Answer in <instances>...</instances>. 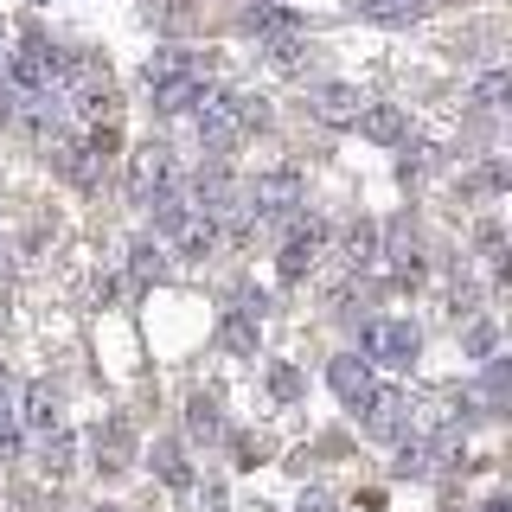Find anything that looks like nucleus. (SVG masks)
<instances>
[{"mask_svg":"<svg viewBox=\"0 0 512 512\" xmlns=\"http://www.w3.org/2000/svg\"><path fill=\"white\" fill-rule=\"evenodd\" d=\"M192 116H199V141H205V148H237V141L263 122V109H256L244 90H205V103L192 109Z\"/></svg>","mask_w":512,"mask_h":512,"instance_id":"f257e3e1","label":"nucleus"},{"mask_svg":"<svg viewBox=\"0 0 512 512\" xmlns=\"http://www.w3.org/2000/svg\"><path fill=\"white\" fill-rule=\"evenodd\" d=\"M301 199H308L301 173L295 167H276V173H263V180L244 192V212H250V224H288V218L301 212Z\"/></svg>","mask_w":512,"mask_h":512,"instance_id":"f03ea898","label":"nucleus"},{"mask_svg":"<svg viewBox=\"0 0 512 512\" xmlns=\"http://www.w3.org/2000/svg\"><path fill=\"white\" fill-rule=\"evenodd\" d=\"M7 77H13L20 96H45V90H58V77H64V52L32 32V39H20V52L7 58Z\"/></svg>","mask_w":512,"mask_h":512,"instance_id":"7ed1b4c3","label":"nucleus"},{"mask_svg":"<svg viewBox=\"0 0 512 512\" xmlns=\"http://www.w3.org/2000/svg\"><path fill=\"white\" fill-rule=\"evenodd\" d=\"M416 327L410 320H372L365 327V359H378V365H391V372H410L416 365Z\"/></svg>","mask_w":512,"mask_h":512,"instance_id":"20e7f679","label":"nucleus"},{"mask_svg":"<svg viewBox=\"0 0 512 512\" xmlns=\"http://www.w3.org/2000/svg\"><path fill=\"white\" fill-rule=\"evenodd\" d=\"M148 90H154V109H160V116H192V109L205 103V77L192 71V64H173V71L148 77Z\"/></svg>","mask_w":512,"mask_h":512,"instance_id":"39448f33","label":"nucleus"},{"mask_svg":"<svg viewBox=\"0 0 512 512\" xmlns=\"http://www.w3.org/2000/svg\"><path fill=\"white\" fill-rule=\"evenodd\" d=\"M327 384H333V397H340L346 410H372L378 397H384L365 359H333V365H327Z\"/></svg>","mask_w":512,"mask_h":512,"instance_id":"423d86ee","label":"nucleus"},{"mask_svg":"<svg viewBox=\"0 0 512 512\" xmlns=\"http://www.w3.org/2000/svg\"><path fill=\"white\" fill-rule=\"evenodd\" d=\"M320 244H327V231H320V224H295V231H288V244H282V282H301L308 276V269L320 263Z\"/></svg>","mask_w":512,"mask_h":512,"instance_id":"0eeeda50","label":"nucleus"},{"mask_svg":"<svg viewBox=\"0 0 512 512\" xmlns=\"http://www.w3.org/2000/svg\"><path fill=\"white\" fill-rule=\"evenodd\" d=\"M173 186V148H160V141H148V148L135 154V199L148 205L154 192Z\"/></svg>","mask_w":512,"mask_h":512,"instance_id":"6e6552de","label":"nucleus"},{"mask_svg":"<svg viewBox=\"0 0 512 512\" xmlns=\"http://www.w3.org/2000/svg\"><path fill=\"white\" fill-rule=\"evenodd\" d=\"M128 461H135V429L122 423V416H109L103 429H96V468H128Z\"/></svg>","mask_w":512,"mask_h":512,"instance_id":"1a4fd4ad","label":"nucleus"},{"mask_svg":"<svg viewBox=\"0 0 512 512\" xmlns=\"http://www.w3.org/2000/svg\"><path fill=\"white\" fill-rule=\"evenodd\" d=\"M359 103H365L359 90H346V84H327V90L314 96V116H320V122H359Z\"/></svg>","mask_w":512,"mask_h":512,"instance_id":"9d476101","label":"nucleus"},{"mask_svg":"<svg viewBox=\"0 0 512 512\" xmlns=\"http://www.w3.org/2000/svg\"><path fill=\"white\" fill-rule=\"evenodd\" d=\"M352 13H359V20L397 26V20H416V13H429V0H352Z\"/></svg>","mask_w":512,"mask_h":512,"instance_id":"9b49d317","label":"nucleus"},{"mask_svg":"<svg viewBox=\"0 0 512 512\" xmlns=\"http://www.w3.org/2000/svg\"><path fill=\"white\" fill-rule=\"evenodd\" d=\"M359 135H372V141H384V148H391V141L410 135V128H404V116H397V109H359Z\"/></svg>","mask_w":512,"mask_h":512,"instance_id":"f8f14e48","label":"nucleus"},{"mask_svg":"<svg viewBox=\"0 0 512 512\" xmlns=\"http://www.w3.org/2000/svg\"><path fill=\"white\" fill-rule=\"evenodd\" d=\"M218 340L231 346V352H256V308L244 301V308H231V320L218 327Z\"/></svg>","mask_w":512,"mask_h":512,"instance_id":"ddd939ff","label":"nucleus"},{"mask_svg":"<svg viewBox=\"0 0 512 512\" xmlns=\"http://www.w3.org/2000/svg\"><path fill=\"white\" fill-rule=\"evenodd\" d=\"M154 468H160V480H167V487H192V468H186V448H180V442H160V448H154Z\"/></svg>","mask_w":512,"mask_h":512,"instance_id":"4468645a","label":"nucleus"},{"mask_svg":"<svg viewBox=\"0 0 512 512\" xmlns=\"http://www.w3.org/2000/svg\"><path fill=\"white\" fill-rule=\"evenodd\" d=\"M45 474H71V429H64V423H52V429H45Z\"/></svg>","mask_w":512,"mask_h":512,"instance_id":"2eb2a0df","label":"nucleus"},{"mask_svg":"<svg viewBox=\"0 0 512 512\" xmlns=\"http://www.w3.org/2000/svg\"><path fill=\"white\" fill-rule=\"evenodd\" d=\"M26 423H32V429H52V423H58V397H52V384H32V391H26Z\"/></svg>","mask_w":512,"mask_h":512,"instance_id":"dca6fc26","label":"nucleus"},{"mask_svg":"<svg viewBox=\"0 0 512 512\" xmlns=\"http://www.w3.org/2000/svg\"><path fill=\"white\" fill-rule=\"evenodd\" d=\"M250 26L256 32H295L301 13H288V7H250Z\"/></svg>","mask_w":512,"mask_h":512,"instance_id":"f3484780","label":"nucleus"},{"mask_svg":"<svg viewBox=\"0 0 512 512\" xmlns=\"http://www.w3.org/2000/svg\"><path fill=\"white\" fill-rule=\"evenodd\" d=\"M346 256H352L359 269H365V263H378V224H359V231L346 237Z\"/></svg>","mask_w":512,"mask_h":512,"instance_id":"a211bd4d","label":"nucleus"},{"mask_svg":"<svg viewBox=\"0 0 512 512\" xmlns=\"http://www.w3.org/2000/svg\"><path fill=\"white\" fill-rule=\"evenodd\" d=\"M186 423H192V436H218V404H212V397H192Z\"/></svg>","mask_w":512,"mask_h":512,"instance_id":"6ab92c4d","label":"nucleus"},{"mask_svg":"<svg viewBox=\"0 0 512 512\" xmlns=\"http://www.w3.org/2000/svg\"><path fill=\"white\" fill-rule=\"evenodd\" d=\"M474 103H480V109H500V103H506V71H487V77H480Z\"/></svg>","mask_w":512,"mask_h":512,"instance_id":"aec40b11","label":"nucleus"},{"mask_svg":"<svg viewBox=\"0 0 512 512\" xmlns=\"http://www.w3.org/2000/svg\"><path fill=\"white\" fill-rule=\"evenodd\" d=\"M20 455V429H13V410L0 404V461H13Z\"/></svg>","mask_w":512,"mask_h":512,"instance_id":"412c9836","label":"nucleus"},{"mask_svg":"<svg viewBox=\"0 0 512 512\" xmlns=\"http://www.w3.org/2000/svg\"><path fill=\"white\" fill-rule=\"evenodd\" d=\"M269 391H276V397H295V391H301L295 365H276V372H269Z\"/></svg>","mask_w":512,"mask_h":512,"instance_id":"4be33fe9","label":"nucleus"},{"mask_svg":"<svg viewBox=\"0 0 512 512\" xmlns=\"http://www.w3.org/2000/svg\"><path fill=\"white\" fill-rule=\"evenodd\" d=\"M295 512H333V506H327V493H308V500H301Z\"/></svg>","mask_w":512,"mask_h":512,"instance_id":"5701e85b","label":"nucleus"},{"mask_svg":"<svg viewBox=\"0 0 512 512\" xmlns=\"http://www.w3.org/2000/svg\"><path fill=\"white\" fill-rule=\"evenodd\" d=\"M480 512H512V500H487V506H480Z\"/></svg>","mask_w":512,"mask_h":512,"instance_id":"b1692460","label":"nucleus"},{"mask_svg":"<svg viewBox=\"0 0 512 512\" xmlns=\"http://www.w3.org/2000/svg\"><path fill=\"white\" fill-rule=\"evenodd\" d=\"M96 512H122V506H96Z\"/></svg>","mask_w":512,"mask_h":512,"instance_id":"393cba45","label":"nucleus"}]
</instances>
